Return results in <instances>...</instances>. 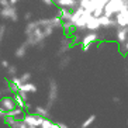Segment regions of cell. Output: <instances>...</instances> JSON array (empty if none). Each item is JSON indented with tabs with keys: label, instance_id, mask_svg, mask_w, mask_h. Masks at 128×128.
I'll return each instance as SVG.
<instances>
[{
	"label": "cell",
	"instance_id": "obj_34",
	"mask_svg": "<svg viewBox=\"0 0 128 128\" xmlns=\"http://www.w3.org/2000/svg\"><path fill=\"white\" fill-rule=\"evenodd\" d=\"M42 3L45 4V6H54L55 2H54V0H42Z\"/></svg>",
	"mask_w": 128,
	"mask_h": 128
},
{
	"label": "cell",
	"instance_id": "obj_41",
	"mask_svg": "<svg viewBox=\"0 0 128 128\" xmlns=\"http://www.w3.org/2000/svg\"><path fill=\"white\" fill-rule=\"evenodd\" d=\"M125 49H127V54H128V40L125 41Z\"/></svg>",
	"mask_w": 128,
	"mask_h": 128
},
{
	"label": "cell",
	"instance_id": "obj_2",
	"mask_svg": "<svg viewBox=\"0 0 128 128\" xmlns=\"http://www.w3.org/2000/svg\"><path fill=\"white\" fill-rule=\"evenodd\" d=\"M46 38L44 37V32H42V27H35L34 30H31L30 32L26 34V42L30 46H38L41 49L44 48V44H45Z\"/></svg>",
	"mask_w": 128,
	"mask_h": 128
},
{
	"label": "cell",
	"instance_id": "obj_11",
	"mask_svg": "<svg viewBox=\"0 0 128 128\" xmlns=\"http://www.w3.org/2000/svg\"><path fill=\"white\" fill-rule=\"evenodd\" d=\"M114 20H116V23H117V27H127L128 26V8L117 13L114 16Z\"/></svg>",
	"mask_w": 128,
	"mask_h": 128
},
{
	"label": "cell",
	"instance_id": "obj_7",
	"mask_svg": "<svg viewBox=\"0 0 128 128\" xmlns=\"http://www.w3.org/2000/svg\"><path fill=\"white\" fill-rule=\"evenodd\" d=\"M73 45H75V42L73 41H70L68 38V34L65 35L62 40H60V42H59V49H58V52H56V55L58 56H64V55H66V54L70 51L72 48H73Z\"/></svg>",
	"mask_w": 128,
	"mask_h": 128
},
{
	"label": "cell",
	"instance_id": "obj_6",
	"mask_svg": "<svg viewBox=\"0 0 128 128\" xmlns=\"http://www.w3.org/2000/svg\"><path fill=\"white\" fill-rule=\"evenodd\" d=\"M23 120L27 125H30V127H34V128H41V124L42 121H44V117L38 116V114H32V113H27L23 116Z\"/></svg>",
	"mask_w": 128,
	"mask_h": 128
},
{
	"label": "cell",
	"instance_id": "obj_12",
	"mask_svg": "<svg viewBox=\"0 0 128 128\" xmlns=\"http://www.w3.org/2000/svg\"><path fill=\"white\" fill-rule=\"evenodd\" d=\"M98 21H100L102 28H117V23L114 17H107V16L103 14L98 17Z\"/></svg>",
	"mask_w": 128,
	"mask_h": 128
},
{
	"label": "cell",
	"instance_id": "obj_31",
	"mask_svg": "<svg viewBox=\"0 0 128 128\" xmlns=\"http://www.w3.org/2000/svg\"><path fill=\"white\" fill-rule=\"evenodd\" d=\"M31 18H32V13L27 12L26 14H24V20H26V21H31Z\"/></svg>",
	"mask_w": 128,
	"mask_h": 128
},
{
	"label": "cell",
	"instance_id": "obj_40",
	"mask_svg": "<svg viewBox=\"0 0 128 128\" xmlns=\"http://www.w3.org/2000/svg\"><path fill=\"white\" fill-rule=\"evenodd\" d=\"M4 117H6V113H4L2 108H0V118H4Z\"/></svg>",
	"mask_w": 128,
	"mask_h": 128
},
{
	"label": "cell",
	"instance_id": "obj_9",
	"mask_svg": "<svg viewBox=\"0 0 128 128\" xmlns=\"http://www.w3.org/2000/svg\"><path fill=\"white\" fill-rule=\"evenodd\" d=\"M98 40H100L98 31H89L87 34H84L82 37V40H80V45H82V48H84V46L92 45L93 42L98 41Z\"/></svg>",
	"mask_w": 128,
	"mask_h": 128
},
{
	"label": "cell",
	"instance_id": "obj_1",
	"mask_svg": "<svg viewBox=\"0 0 128 128\" xmlns=\"http://www.w3.org/2000/svg\"><path fill=\"white\" fill-rule=\"evenodd\" d=\"M92 13L84 10L83 7H78L72 12V17H70V21L73 24V30L75 31H86V26H87V21L90 20L92 17Z\"/></svg>",
	"mask_w": 128,
	"mask_h": 128
},
{
	"label": "cell",
	"instance_id": "obj_22",
	"mask_svg": "<svg viewBox=\"0 0 128 128\" xmlns=\"http://www.w3.org/2000/svg\"><path fill=\"white\" fill-rule=\"evenodd\" d=\"M13 97H14V102H16V106L17 107H20V108H24L26 110V104H27V102L24 100L21 96H20L18 93H14L13 94Z\"/></svg>",
	"mask_w": 128,
	"mask_h": 128
},
{
	"label": "cell",
	"instance_id": "obj_13",
	"mask_svg": "<svg viewBox=\"0 0 128 128\" xmlns=\"http://www.w3.org/2000/svg\"><path fill=\"white\" fill-rule=\"evenodd\" d=\"M116 40L118 44H125V41L128 40V28L127 27H117Z\"/></svg>",
	"mask_w": 128,
	"mask_h": 128
},
{
	"label": "cell",
	"instance_id": "obj_28",
	"mask_svg": "<svg viewBox=\"0 0 128 128\" xmlns=\"http://www.w3.org/2000/svg\"><path fill=\"white\" fill-rule=\"evenodd\" d=\"M7 75L10 76V78L17 75V66H16V65H10L7 68Z\"/></svg>",
	"mask_w": 128,
	"mask_h": 128
},
{
	"label": "cell",
	"instance_id": "obj_39",
	"mask_svg": "<svg viewBox=\"0 0 128 128\" xmlns=\"http://www.w3.org/2000/svg\"><path fill=\"white\" fill-rule=\"evenodd\" d=\"M113 102L116 104H120V97H113Z\"/></svg>",
	"mask_w": 128,
	"mask_h": 128
},
{
	"label": "cell",
	"instance_id": "obj_37",
	"mask_svg": "<svg viewBox=\"0 0 128 128\" xmlns=\"http://www.w3.org/2000/svg\"><path fill=\"white\" fill-rule=\"evenodd\" d=\"M31 108H32V106H31V104H30V103L27 102V104H26V111H30V110H31Z\"/></svg>",
	"mask_w": 128,
	"mask_h": 128
},
{
	"label": "cell",
	"instance_id": "obj_30",
	"mask_svg": "<svg viewBox=\"0 0 128 128\" xmlns=\"http://www.w3.org/2000/svg\"><path fill=\"white\" fill-rule=\"evenodd\" d=\"M17 93H18L20 96H21V97H23L24 100H26V102H28V93H26V92H24V90H18V92H17Z\"/></svg>",
	"mask_w": 128,
	"mask_h": 128
},
{
	"label": "cell",
	"instance_id": "obj_15",
	"mask_svg": "<svg viewBox=\"0 0 128 128\" xmlns=\"http://www.w3.org/2000/svg\"><path fill=\"white\" fill-rule=\"evenodd\" d=\"M100 28H102V26H100L98 17H94V16H92V17H90V20L87 21L86 31H98Z\"/></svg>",
	"mask_w": 128,
	"mask_h": 128
},
{
	"label": "cell",
	"instance_id": "obj_36",
	"mask_svg": "<svg viewBox=\"0 0 128 128\" xmlns=\"http://www.w3.org/2000/svg\"><path fill=\"white\" fill-rule=\"evenodd\" d=\"M120 52H121V54H127V49H125V44H120Z\"/></svg>",
	"mask_w": 128,
	"mask_h": 128
},
{
	"label": "cell",
	"instance_id": "obj_35",
	"mask_svg": "<svg viewBox=\"0 0 128 128\" xmlns=\"http://www.w3.org/2000/svg\"><path fill=\"white\" fill-rule=\"evenodd\" d=\"M58 125H59V128H69V125L66 124V122H62V121H56Z\"/></svg>",
	"mask_w": 128,
	"mask_h": 128
},
{
	"label": "cell",
	"instance_id": "obj_27",
	"mask_svg": "<svg viewBox=\"0 0 128 128\" xmlns=\"http://www.w3.org/2000/svg\"><path fill=\"white\" fill-rule=\"evenodd\" d=\"M31 78H32L31 72H24L23 75L20 76V80H21V83H27V82H31Z\"/></svg>",
	"mask_w": 128,
	"mask_h": 128
},
{
	"label": "cell",
	"instance_id": "obj_26",
	"mask_svg": "<svg viewBox=\"0 0 128 128\" xmlns=\"http://www.w3.org/2000/svg\"><path fill=\"white\" fill-rule=\"evenodd\" d=\"M54 30H55V28H54L52 26H46V27H42V32H44V37H45V38H49V37H51V35L54 34Z\"/></svg>",
	"mask_w": 128,
	"mask_h": 128
},
{
	"label": "cell",
	"instance_id": "obj_5",
	"mask_svg": "<svg viewBox=\"0 0 128 128\" xmlns=\"http://www.w3.org/2000/svg\"><path fill=\"white\" fill-rule=\"evenodd\" d=\"M0 17L6 21H12V23H17L18 21V12L16 6H7V7L0 8Z\"/></svg>",
	"mask_w": 128,
	"mask_h": 128
},
{
	"label": "cell",
	"instance_id": "obj_32",
	"mask_svg": "<svg viewBox=\"0 0 128 128\" xmlns=\"http://www.w3.org/2000/svg\"><path fill=\"white\" fill-rule=\"evenodd\" d=\"M10 6V0H0V7H7Z\"/></svg>",
	"mask_w": 128,
	"mask_h": 128
},
{
	"label": "cell",
	"instance_id": "obj_14",
	"mask_svg": "<svg viewBox=\"0 0 128 128\" xmlns=\"http://www.w3.org/2000/svg\"><path fill=\"white\" fill-rule=\"evenodd\" d=\"M55 3L59 6V7H65V8H69V10H75L78 6H79V2L78 0H55Z\"/></svg>",
	"mask_w": 128,
	"mask_h": 128
},
{
	"label": "cell",
	"instance_id": "obj_18",
	"mask_svg": "<svg viewBox=\"0 0 128 128\" xmlns=\"http://www.w3.org/2000/svg\"><path fill=\"white\" fill-rule=\"evenodd\" d=\"M26 114V110L20 108V107H16V108L10 110L6 113V117H17V118H23V116Z\"/></svg>",
	"mask_w": 128,
	"mask_h": 128
},
{
	"label": "cell",
	"instance_id": "obj_43",
	"mask_svg": "<svg viewBox=\"0 0 128 128\" xmlns=\"http://www.w3.org/2000/svg\"><path fill=\"white\" fill-rule=\"evenodd\" d=\"M127 28H128V26H127Z\"/></svg>",
	"mask_w": 128,
	"mask_h": 128
},
{
	"label": "cell",
	"instance_id": "obj_17",
	"mask_svg": "<svg viewBox=\"0 0 128 128\" xmlns=\"http://www.w3.org/2000/svg\"><path fill=\"white\" fill-rule=\"evenodd\" d=\"M18 90H24L26 93H37L38 87H37V84H35V83L27 82V83H23V84H21V87H20Z\"/></svg>",
	"mask_w": 128,
	"mask_h": 128
},
{
	"label": "cell",
	"instance_id": "obj_19",
	"mask_svg": "<svg viewBox=\"0 0 128 128\" xmlns=\"http://www.w3.org/2000/svg\"><path fill=\"white\" fill-rule=\"evenodd\" d=\"M35 114H38V116L44 117V118H51V113H49V108L48 107H42V106H37L34 108Z\"/></svg>",
	"mask_w": 128,
	"mask_h": 128
},
{
	"label": "cell",
	"instance_id": "obj_21",
	"mask_svg": "<svg viewBox=\"0 0 128 128\" xmlns=\"http://www.w3.org/2000/svg\"><path fill=\"white\" fill-rule=\"evenodd\" d=\"M96 118H97V116H96V114H92L90 117H87L86 120H84V121L82 122V124H80V128H90L92 125L94 124Z\"/></svg>",
	"mask_w": 128,
	"mask_h": 128
},
{
	"label": "cell",
	"instance_id": "obj_29",
	"mask_svg": "<svg viewBox=\"0 0 128 128\" xmlns=\"http://www.w3.org/2000/svg\"><path fill=\"white\" fill-rule=\"evenodd\" d=\"M4 35H6V26L2 24V26H0V45H2V42H3Z\"/></svg>",
	"mask_w": 128,
	"mask_h": 128
},
{
	"label": "cell",
	"instance_id": "obj_44",
	"mask_svg": "<svg viewBox=\"0 0 128 128\" xmlns=\"http://www.w3.org/2000/svg\"><path fill=\"white\" fill-rule=\"evenodd\" d=\"M54 2H55V0H54Z\"/></svg>",
	"mask_w": 128,
	"mask_h": 128
},
{
	"label": "cell",
	"instance_id": "obj_25",
	"mask_svg": "<svg viewBox=\"0 0 128 128\" xmlns=\"http://www.w3.org/2000/svg\"><path fill=\"white\" fill-rule=\"evenodd\" d=\"M70 60H72V58L69 56L68 54L66 55H64V56H60V60H59V68H66L69 64H70Z\"/></svg>",
	"mask_w": 128,
	"mask_h": 128
},
{
	"label": "cell",
	"instance_id": "obj_3",
	"mask_svg": "<svg viewBox=\"0 0 128 128\" xmlns=\"http://www.w3.org/2000/svg\"><path fill=\"white\" fill-rule=\"evenodd\" d=\"M128 8V0H108L104 7V13L103 14L107 17H114L117 13H120L121 10H127Z\"/></svg>",
	"mask_w": 128,
	"mask_h": 128
},
{
	"label": "cell",
	"instance_id": "obj_42",
	"mask_svg": "<svg viewBox=\"0 0 128 128\" xmlns=\"http://www.w3.org/2000/svg\"><path fill=\"white\" fill-rule=\"evenodd\" d=\"M94 128H97V127H94Z\"/></svg>",
	"mask_w": 128,
	"mask_h": 128
},
{
	"label": "cell",
	"instance_id": "obj_24",
	"mask_svg": "<svg viewBox=\"0 0 128 128\" xmlns=\"http://www.w3.org/2000/svg\"><path fill=\"white\" fill-rule=\"evenodd\" d=\"M62 30H64L65 34H68V32H72V31H73V24H72L70 20L62 21Z\"/></svg>",
	"mask_w": 128,
	"mask_h": 128
},
{
	"label": "cell",
	"instance_id": "obj_23",
	"mask_svg": "<svg viewBox=\"0 0 128 128\" xmlns=\"http://www.w3.org/2000/svg\"><path fill=\"white\" fill-rule=\"evenodd\" d=\"M51 26H52L54 28H60V30H62V18H60L59 16L51 17Z\"/></svg>",
	"mask_w": 128,
	"mask_h": 128
},
{
	"label": "cell",
	"instance_id": "obj_4",
	"mask_svg": "<svg viewBox=\"0 0 128 128\" xmlns=\"http://www.w3.org/2000/svg\"><path fill=\"white\" fill-rule=\"evenodd\" d=\"M58 96H59V84L55 79H49L48 97H46V107L48 108H52L55 102H58Z\"/></svg>",
	"mask_w": 128,
	"mask_h": 128
},
{
	"label": "cell",
	"instance_id": "obj_33",
	"mask_svg": "<svg viewBox=\"0 0 128 128\" xmlns=\"http://www.w3.org/2000/svg\"><path fill=\"white\" fill-rule=\"evenodd\" d=\"M0 65H2V66H3L4 69H7L8 66H10V64H8V60H6V59H3V60H2V62H0Z\"/></svg>",
	"mask_w": 128,
	"mask_h": 128
},
{
	"label": "cell",
	"instance_id": "obj_38",
	"mask_svg": "<svg viewBox=\"0 0 128 128\" xmlns=\"http://www.w3.org/2000/svg\"><path fill=\"white\" fill-rule=\"evenodd\" d=\"M18 2H21V0H10V4H12V6H16Z\"/></svg>",
	"mask_w": 128,
	"mask_h": 128
},
{
	"label": "cell",
	"instance_id": "obj_16",
	"mask_svg": "<svg viewBox=\"0 0 128 128\" xmlns=\"http://www.w3.org/2000/svg\"><path fill=\"white\" fill-rule=\"evenodd\" d=\"M28 48H30V45H28V44H27L26 41H24L23 44H20V45H18V48L16 49V52H14L16 58H18V59L24 58V56L27 55V51H28Z\"/></svg>",
	"mask_w": 128,
	"mask_h": 128
},
{
	"label": "cell",
	"instance_id": "obj_10",
	"mask_svg": "<svg viewBox=\"0 0 128 128\" xmlns=\"http://www.w3.org/2000/svg\"><path fill=\"white\" fill-rule=\"evenodd\" d=\"M6 120V124L8 125L10 128H34V127H30L24 122L23 118H17V117H4Z\"/></svg>",
	"mask_w": 128,
	"mask_h": 128
},
{
	"label": "cell",
	"instance_id": "obj_8",
	"mask_svg": "<svg viewBox=\"0 0 128 128\" xmlns=\"http://www.w3.org/2000/svg\"><path fill=\"white\" fill-rule=\"evenodd\" d=\"M16 107L17 106H16L14 97H13L12 94H6L3 97H0V108L3 110L4 113H7V111L16 108Z\"/></svg>",
	"mask_w": 128,
	"mask_h": 128
},
{
	"label": "cell",
	"instance_id": "obj_20",
	"mask_svg": "<svg viewBox=\"0 0 128 128\" xmlns=\"http://www.w3.org/2000/svg\"><path fill=\"white\" fill-rule=\"evenodd\" d=\"M58 16H59L60 18H62V21H66V20H70V17H72V12L69 10V8L60 7L59 10H58Z\"/></svg>",
	"mask_w": 128,
	"mask_h": 128
}]
</instances>
